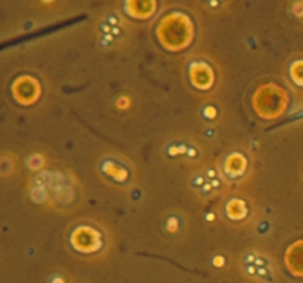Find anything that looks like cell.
<instances>
[{
  "mask_svg": "<svg viewBox=\"0 0 303 283\" xmlns=\"http://www.w3.org/2000/svg\"><path fill=\"white\" fill-rule=\"evenodd\" d=\"M291 77L297 84H303V62H296L291 68Z\"/></svg>",
  "mask_w": 303,
  "mask_h": 283,
  "instance_id": "cell-2",
  "label": "cell"
},
{
  "mask_svg": "<svg viewBox=\"0 0 303 283\" xmlns=\"http://www.w3.org/2000/svg\"><path fill=\"white\" fill-rule=\"evenodd\" d=\"M99 168H101V176H104L102 179L108 186L123 187L124 184H129L132 179H135L133 165H130L128 159H121L120 156L117 159V168L114 167L113 156L105 158L99 164Z\"/></svg>",
  "mask_w": 303,
  "mask_h": 283,
  "instance_id": "cell-1",
  "label": "cell"
}]
</instances>
